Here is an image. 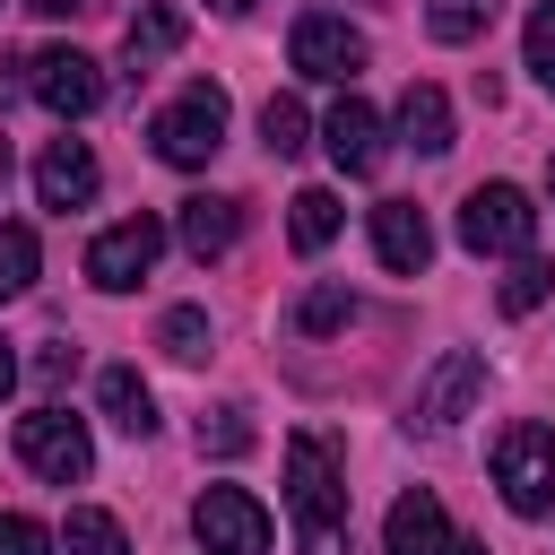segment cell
Segmentation results:
<instances>
[{
    "label": "cell",
    "instance_id": "6da1fadb",
    "mask_svg": "<svg viewBox=\"0 0 555 555\" xmlns=\"http://www.w3.org/2000/svg\"><path fill=\"white\" fill-rule=\"evenodd\" d=\"M286 512H295V555H347V486H338V460L321 434H295L286 442Z\"/></svg>",
    "mask_w": 555,
    "mask_h": 555
},
{
    "label": "cell",
    "instance_id": "7a4b0ae2",
    "mask_svg": "<svg viewBox=\"0 0 555 555\" xmlns=\"http://www.w3.org/2000/svg\"><path fill=\"white\" fill-rule=\"evenodd\" d=\"M494 486H503V503H512L520 520L555 512V425L512 416V425L494 434Z\"/></svg>",
    "mask_w": 555,
    "mask_h": 555
},
{
    "label": "cell",
    "instance_id": "3957f363",
    "mask_svg": "<svg viewBox=\"0 0 555 555\" xmlns=\"http://www.w3.org/2000/svg\"><path fill=\"white\" fill-rule=\"evenodd\" d=\"M147 147L165 156V165H208L217 147H225V87H208V78H191L156 121H147Z\"/></svg>",
    "mask_w": 555,
    "mask_h": 555
},
{
    "label": "cell",
    "instance_id": "277c9868",
    "mask_svg": "<svg viewBox=\"0 0 555 555\" xmlns=\"http://www.w3.org/2000/svg\"><path fill=\"white\" fill-rule=\"evenodd\" d=\"M460 243L468 251H529L538 243V208H529V191L520 182H477L468 199H460Z\"/></svg>",
    "mask_w": 555,
    "mask_h": 555
},
{
    "label": "cell",
    "instance_id": "5b68a950",
    "mask_svg": "<svg viewBox=\"0 0 555 555\" xmlns=\"http://www.w3.org/2000/svg\"><path fill=\"white\" fill-rule=\"evenodd\" d=\"M17 460L35 477H52V486H78L95 468V442H87V425L69 408H35V416H17Z\"/></svg>",
    "mask_w": 555,
    "mask_h": 555
},
{
    "label": "cell",
    "instance_id": "8992f818",
    "mask_svg": "<svg viewBox=\"0 0 555 555\" xmlns=\"http://www.w3.org/2000/svg\"><path fill=\"white\" fill-rule=\"evenodd\" d=\"M26 95H35L43 113L78 121V113H95V104H104V69H95L87 52H69V43H43V52L26 61Z\"/></svg>",
    "mask_w": 555,
    "mask_h": 555
},
{
    "label": "cell",
    "instance_id": "52a82bcc",
    "mask_svg": "<svg viewBox=\"0 0 555 555\" xmlns=\"http://www.w3.org/2000/svg\"><path fill=\"white\" fill-rule=\"evenodd\" d=\"M156 251H165V225L139 208V217H121V225H104V234L87 243V278H95L104 295H130V286L156 269Z\"/></svg>",
    "mask_w": 555,
    "mask_h": 555
},
{
    "label": "cell",
    "instance_id": "ba28073f",
    "mask_svg": "<svg viewBox=\"0 0 555 555\" xmlns=\"http://www.w3.org/2000/svg\"><path fill=\"white\" fill-rule=\"evenodd\" d=\"M477 390H486V356L477 347H451L425 382H416V408H408V425H425V434H451L468 408H477Z\"/></svg>",
    "mask_w": 555,
    "mask_h": 555
},
{
    "label": "cell",
    "instance_id": "9c48e42d",
    "mask_svg": "<svg viewBox=\"0 0 555 555\" xmlns=\"http://www.w3.org/2000/svg\"><path fill=\"white\" fill-rule=\"evenodd\" d=\"M191 529H199L208 555H269V512H260L243 486H208V494L191 503Z\"/></svg>",
    "mask_w": 555,
    "mask_h": 555
},
{
    "label": "cell",
    "instance_id": "30bf717a",
    "mask_svg": "<svg viewBox=\"0 0 555 555\" xmlns=\"http://www.w3.org/2000/svg\"><path fill=\"white\" fill-rule=\"evenodd\" d=\"M382 555H468V538L451 529V512H442L434 486H408L390 503V520H382Z\"/></svg>",
    "mask_w": 555,
    "mask_h": 555
},
{
    "label": "cell",
    "instance_id": "8fae6325",
    "mask_svg": "<svg viewBox=\"0 0 555 555\" xmlns=\"http://www.w3.org/2000/svg\"><path fill=\"white\" fill-rule=\"evenodd\" d=\"M286 61L304 69V78H356L364 69V35L347 26V17H295V35H286Z\"/></svg>",
    "mask_w": 555,
    "mask_h": 555
},
{
    "label": "cell",
    "instance_id": "7c38bea8",
    "mask_svg": "<svg viewBox=\"0 0 555 555\" xmlns=\"http://www.w3.org/2000/svg\"><path fill=\"white\" fill-rule=\"evenodd\" d=\"M35 199L61 208V217L95 199V156H87V139H43V156H35Z\"/></svg>",
    "mask_w": 555,
    "mask_h": 555
},
{
    "label": "cell",
    "instance_id": "4fadbf2b",
    "mask_svg": "<svg viewBox=\"0 0 555 555\" xmlns=\"http://www.w3.org/2000/svg\"><path fill=\"white\" fill-rule=\"evenodd\" d=\"M373 251H382V269L425 278V260H434V225H425V208H416V199H382V208H373Z\"/></svg>",
    "mask_w": 555,
    "mask_h": 555
},
{
    "label": "cell",
    "instance_id": "5bb4252c",
    "mask_svg": "<svg viewBox=\"0 0 555 555\" xmlns=\"http://www.w3.org/2000/svg\"><path fill=\"white\" fill-rule=\"evenodd\" d=\"M321 139H330L338 173H373V165H382V113H373L364 95H338L330 121H321Z\"/></svg>",
    "mask_w": 555,
    "mask_h": 555
},
{
    "label": "cell",
    "instance_id": "9a60e30c",
    "mask_svg": "<svg viewBox=\"0 0 555 555\" xmlns=\"http://www.w3.org/2000/svg\"><path fill=\"white\" fill-rule=\"evenodd\" d=\"M173 52H182V9L139 0V17L121 26V69L139 78V69H156V61H173Z\"/></svg>",
    "mask_w": 555,
    "mask_h": 555
},
{
    "label": "cell",
    "instance_id": "2e32d148",
    "mask_svg": "<svg viewBox=\"0 0 555 555\" xmlns=\"http://www.w3.org/2000/svg\"><path fill=\"white\" fill-rule=\"evenodd\" d=\"M173 234H182L191 260H225L234 234H243V199H208V191H199V199H182V225H173Z\"/></svg>",
    "mask_w": 555,
    "mask_h": 555
},
{
    "label": "cell",
    "instance_id": "e0dca14e",
    "mask_svg": "<svg viewBox=\"0 0 555 555\" xmlns=\"http://www.w3.org/2000/svg\"><path fill=\"white\" fill-rule=\"evenodd\" d=\"M399 139H408L416 156H442V147H451V95H442V87H408V95H399Z\"/></svg>",
    "mask_w": 555,
    "mask_h": 555
},
{
    "label": "cell",
    "instance_id": "ac0fdd59",
    "mask_svg": "<svg viewBox=\"0 0 555 555\" xmlns=\"http://www.w3.org/2000/svg\"><path fill=\"white\" fill-rule=\"evenodd\" d=\"M95 399H104V416H113V425H121L130 442H147V434H156V399H147V382H139L130 364H104Z\"/></svg>",
    "mask_w": 555,
    "mask_h": 555
},
{
    "label": "cell",
    "instance_id": "d6986e66",
    "mask_svg": "<svg viewBox=\"0 0 555 555\" xmlns=\"http://www.w3.org/2000/svg\"><path fill=\"white\" fill-rule=\"evenodd\" d=\"M286 234H295V251H321V243L338 234V191H321V182L295 191V199H286Z\"/></svg>",
    "mask_w": 555,
    "mask_h": 555
},
{
    "label": "cell",
    "instance_id": "ffe728a7",
    "mask_svg": "<svg viewBox=\"0 0 555 555\" xmlns=\"http://www.w3.org/2000/svg\"><path fill=\"white\" fill-rule=\"evenodd\" d=\"M494 9H503V0H425V35H434V43H477V35L494 26Z\"/></svg>",
    "mask_w": 555,
    "mask_h": 555
},
{
    "label": "cell",
    "instance_id": "44dd1931",
    "mask_svg": "<svg viewBox=\"0 0 555 555\" xmlns=\"http://www.w3.org/2000/svg\"><path fill=\"white\" fill-rule=\"evenodd\" d=\"M35 269H43L35 225H0V304H17V295L35 286Z\"/></svg>",
    "mask_w": 555,
    "mask_h": 555
},
{
    "label": "cell",
    "instance_id": "7402d4cb",
    "mask_svg": "<svg viewBox=\"0 0 555 555\" xmlns=\"http://www.w3.org/2000/svg\"><path fill=\"white\" fill-rule=\"evenodd\" d=\"M156 347H165L173 364H199V356H208V312H199V304H173V312L156 321Z\"/></svg>",
    "mask_w": 555,
    "mask_h": 555
},
{
    "label": "cell",
    "instance_id": "603a6c76",
    "mask_svg": "<svg viewBox=\"0 0 555 555\" xmlns=\"http://www.w3.org/2000/svg\"><path fill=\"white\" fill-rule=\"evenodd\" d=\"M61 546H69V555H130V538H121L113 512H69V520H61Z\"/></svg>",
    "mask_w": 555,
    "mask_h": 555
},
{
    "label": "cell",
    "instance_id": "cb8c5ba5",
    "mask_svg": "<svg viewBox=\"0 0 555 555\" xmlns=\"http://www.w3.org/2000/svg\"><path fill=\"white\" fill-rule=\"evenodd\" d=\"M347 321H356V295H347V286H312V295L295 304V330H304V338H330V330H347Z\"/></svg>",
    "mask_w": 555,
    "mask_h": 555
},
{
    "label": "cell",
    "instance_id": "d4e9b609",
    "mask_svg": "<svg viewBox=\"0 0 555 555\" xmlns=\"http://www.w3.org/2000/svg\"><path fill=\"white\" fill-rule=\"evenodd\" d=\"M304 130H312V121H304L295 95H269V104H260V139H269V156H304Z\"/></svg>",
    "mask_w": 555,
    "mask_h": 555
},
{
    "label": "cell",
    "instance_id": "484cf974",
    "mask_svg": "<svg viewBox=\"0 0 555 555\" xmlns=\"http://www.w3.org/2000/svg\"><path fill=\"white\" fill-rule=\"evenodd\" d=\"M546 278H555V269H546L538 251H520V260H512V278L494 286V304H503V312H538V304H546Z\"/></svg>",
    "mask_w": 555,
    "mask_h": 555
},
{
    "label": "cell",
    "instance_id": "4316f807",
    "mask_svg": "<svg viewBox=\"0 0 555 555\" xmlns=\"http://www.w3.org/2000/svg\"><path fill=\"white\" fill-rule=\"evenodd\" d=\"M251 442H260V434H251V416H243V408H208V416H199V451H217V460H243Z\"/></svg>",
    "mask_w": 555,
    "mask_h": 555
},
{
    "label": "cell",
    "instance_id": "83f0119b",
    "mask_svg": "<svg viewBox=\"0 0 555 555\" xmlns=\"http://www.w3.org/2000/svg\"><path fill=\"white\" fill-rule=\"evenodd\" d=\"M520 52H529V78L555 95V9H529V26H520Z\"/></svg>",
    "mask_w": 555,
    "mask_h": 555
},
{
    "label": "cell",
    "instance_id": "f1b7e54d",
    "mask_svg": "<svg viewBox=\"0 0 555 555\" xmlns=\"http://www.w3.org/2000/svg\"><path fill=\"white\" fill-rule=\"evenodd\" d=\"M52 538H43V520H26V512H0V555H43Z\"/></svg>",
    "mask_w": 555,
    "mask_h": 555
},
{
    "label": "cell",
    "instance_id": "f546056e",
    "mask_svg": "<svg viewBox=\"0 0 555 555\" xmlns=\"http://www.w3.org/2000/svg\"><path fill=\"white\" fill-rule=\"evenodd\" d=\"M69 364H78V347H43V356H35V373H43V382H69Z\"/></svg>",
    "mask_w": 555,
    "mask_h": 555
},
{
    "label": "cell",
    "instance_id": "4dcf8cb0",
    "mask_svg": "<svg viewBox=\"0 0 555 555\" xmlns=\"http://www.w3.org/2000/svg\"><path fill=\"white\" fill-rule=\"evenodd\" d=\"M17 390V356H9V338H0V399Z\"/></svg>",
    "mask_w": 555,
    "mask_h": 555
},
{
    "label": "cell",
    "instance_id": "1f68e13d",
    "mask_svg": "<svg viewBox=\"0 0 555 555\" xmlns=\"http://www.w3.org/2000/svg\"><path fill=\"white\" fill-rule=\"evenodd\" d=\"M26 9H43V17H69V9H87V0H26Z\"/></svg>",
    "mask_w": 555,
    "mask_h": 555
},
{
    "label": "cell",
    "instance_id": "d6a6232c",
    "mask_svg": "<svg viewBox=\"0 0 555 555\" xmlns=\"http://www.w3.org/2000/svg\"><path fill=\"white\" fill-rule=\"evenodd\" d=\"M208 9H225V17H243V9H251V0H208Z\"/></svg>",
    "mask_w": 555,
    "mask_h": 555
},
{
    "label": "cell",
    "instance_id": "836d02e7",
    "mask_svg": "<svg viewBox=\"0 0 555 555\" xmlns=\"http://www.w3.org/2000/svg\"><path fill=\"white\" fill-rule=\"evenodd\" d=\"M546 191H555V156H546Z\"/></svg>",
    "mask_w": 555,
    "mask_h": 555
},
{
    "label": "cell",
    "instance_id": "e575fe53",
    "mask_svg": "<svg viewBox=\"0 0 555 555\" xmlns=\"http://www.w3.org/2000/svg\"><path fill=\"white\" fill-rule=\"evenodd\" d=\"M468 555H486V546H468Z\"/></svg>",
    "mask_w": 555,
    "mask_h": 555
}]
</instances>
